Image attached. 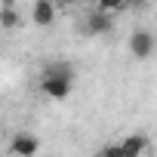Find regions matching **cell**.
<instances>
[{
	"mask_svg": "<svg viewBox=\"0 0 157 157\" xmlns=\"http://www.w3.org/2000/svg\"><path fill=\"white\" fill-rule=\"evenodd\" d=\"M123 6H126V0H99V10H105V13H114Z\"/></svg>",
	"mask_w": 157,
	"mask_h": 157,
	"instance_id": "obj_8",
	"label": "cell"
},
{
	"mask_svg": "<svg viewBox=\"0 0 157 157\" xmlns=\"http://www.w3.org/2000/svg\"><path fill=\"white\" fill-rule=\"evenodd\" d=\"M129 52H132V59H151V52H154V34L151 31H132V37H129Z\"/></svg>",
	"mask_w": 157,
	"mask_h": 157,
	"instance_id": "obj_2",
	"label": "cell"
},
{
	"mask_svg": "<svg viewBox=\"0 0 157 157\" xmlns=\"http://www.w3.org/2000/svg\"><path fill=\"white\" fill-rule=\"evenodd\" d=\"M99 157H102V154H99Z\"/></svg>",
	"mask_w": 157,
	"mask_h": 157,
	"instance_id": "obj_12",
	"label": "cell"
},
{
	"mask_svg": "<svg viewBox=\"0 0 157 157\" xmlns=\"http://www.w3.org/2000/svg\"><path fill=\"white\" fill-rule=\"evenodd\" d=\"M31 19H34V25H40V28H49V25L56 22V0H34Z\"/></svg>",
	"mask_w": 157,
	"mask_h": 157,
	"instance_id": "obj_3",
	"label": "cell"
},
{
	"mask_svg": "<svg viewBox=\"0 0 157 157\" xmlns=\"http://www.w3.org/2000/svg\"><path fill=\"white\" fill-rule=\"evenodd\" d=\"M59 3H62V6H71V3H74V0H59Z\"/></svg>",
	"mask_w": 157,
	"mask_h": 157,
	"instance_id": "obj_11",
	"label": "cell"
},
{
	"mask_svg": "<svg viewBox=\"0 0 157 157\" xmlns=\"http://www.w3.org/2000/svg\"><path fill=\"white\" fill-rule=\"evenodd\" d=\"M71 83H74V68L68 62H49L40 74V90L49 99H65L71 93Z\"/></svg>",
	"mask_w": 157,
	"mask_h": 157,
	"instance_id": "obj_1",
	"label": "cell"
},
{
	"mask_svg": "<svg viewBox=\"0 0 157 157\" xmlns=\"http://www.w3.org/2000/svg\"><path fill=\"white\" fill-rule=\"evenodd\" d=\"M126 3H132V10H145V6H148V0H126Z\"/></svg>",
	"mask_w": 157,
	"mask_h": 157,
	"instance_id": "obj_10",
	"label": "cell"
},
{
	"mask_svg": "<svg viewBox=\"0 0 157 157\" xmlns=\"http://www.w3.org/2000/svg\"><path fill=\"white\" fill-rule=\"evenodd\" d=\"M114 28V22H111V13H105V10H96V13H90L86 16V34H108Z\"/></svg>",
	"mask_w": 157,
	"mask_h": 157,
	"instance_id": "obj_5",
	"label": "cell"
},
{
	"mask_svg": "<svg viewBox=\"0 0 157 157\" xmlns=\"http://www.w3.org/2000/svg\"><path fill=\"white\" fill-rule=\"evenodd\" d=\"M19 13L13 10V6H3V10H0V25H3V28H19Z\"/></svg>",
	"mask_w": 157,
	"mask_h": 157,
	"instance_id": "obj_7",
	"label": "cell"
},
{
	"mask_svg": "<svg viewBox=\"0 0 157 157\" xmlns=\"http://www.w3.org/2000/svg\"><path fill=\"white\" fill-rule=\"evenodd\" d=\"M10 148L16 151V157H34L37 148H40V142H37V136H31V132H19V136H13Z\"/></svg>",
	"mask_w": 157,
	"mask_h": 157,
	"instance_id": "obj_4",
	"label": "cell"
},
{
	"mask_svg": "<svg viewBox=\"0 0 157 157\" xmlns=\"http://www.w3.org/2000/svg\"><path fill=\"white\" fill-rule=\"evenodd\" d=\"M145 148H148V136H142V132H136V136H126V139L120 142V151H123V157H142V154H145Z\"/></svg>",
	"mask_w": 157,
	"mask_h": 157,
	"instance_id": "obj_6",
	"label": "cell"
},
{
	"mask_svg": "<svg viewBox=\"0 0 157 157\" xmlns=\"http://www.w3.org/2000/svg\"><path fill=\"white\" fill-rule=\"evenodd\" d=\"M102 157H123V151H120V145H108L102 151Z\"/></svg>",
	"mask_w": 157,
	"mask_h": 157,
	"instance_id": "obj_9",
	"label": "cell"
}]
</instances>
